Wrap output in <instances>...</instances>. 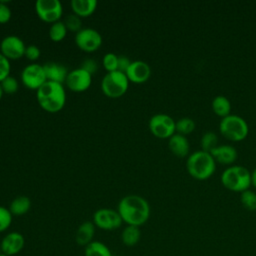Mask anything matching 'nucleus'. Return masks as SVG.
Returning <instances> with one entry per match:
<instances>
[{
	"label": "nucleus",
	"instance_id": "obj_1",
	"mask_svg": "<svg viewBox=\"0 0 256 256\" xmlns=\"http://www.w3.org/2000/svg\"><path fill=\"white\" fill-rule=\"evenodd\" d=\"M117 211L124 223L137 227L145 224L150 217V205L139 195L123 197L118 203Z\"/></svg>",
	"mask_w": 256,
	"mask_h": 256
},
{
	"label": "nucleus",
	"instance_id": "obj_2",
	"mask_svg": "<svg viewBox=\"0 0 256 256\" xmlns=\"http://www.w3.org/2000/svg\"><path fill=\"white\" fill-rule=\"evenodd\" d=\"M36 98L43 110L49 113H56L64 107L66 93L63 84L46 81L36 91Z\"/></svg>",
	"mask_w": 256,
	"mask_h": 256
},
{
	"label": "nucleus",
	"instance_id": "obj_3",
	"mask_svg": "<svg viewBox=\"0 0 256 256\" xmlns=\"http://www.w3.org/2000/svg\"><path fill=\"white\" fill-rule=\"evenodd\" d=\"M186 169L192 178L203 181L213 175L216 169V162L210 153L197 150L188 156Z\"/></svg>",
	"mask_w": 256,
	"mask_h": 256
},
{
	"label": "nucleus",
	"instance_id": "obj_4",
	"mask_svg": "<svg viewBox=\"0 0 256 256\" xmlns=\"http://www.w3.org/2000/svg\"><path fill=\"white\" fill-rule=\"evenodd\" d=\"M220 180L226 189L242 193L251 186V172L244 166L232 165L222 172Z\"/></svg>",
	"mask_w": 256,
	"mask_h": 256
},
{
	"label": "nucleus",
	"instance_id": "obj_5",
	"mask_svg": "<svg viewBox=\"0 0 256 256\" xmlns=\"http://www.w3.org/2000/svg\"><path fill=\"white\" fill-rule=\"evenodd\" d=\"M219 131L226 139L233 142H239L248 136L249 127L242 117L230 114L221 119L219 123Z\"/></svg>",
	"mask_w": 256,
	"mask_h": 256
},
{
	"label": "nucleus",
	"instance_id": "obj_6",
	"mask_svg": "<svg viewBox=\"0 0 256 256\" xmlns=\"http://www.w3.org/2000/svg\"><path fill=\"white\" fill-rule=\"evenodd\" d=\"M129 86V80L124 72H107L101 81V90L109 98H119L123 96Z\"/></svg>",
	"mask_w": 256,
	"mask_h": 256
},
{
	"label": "nucleus",
	"instance_id": "obj_7",
	"mask_svg": "<svg viewBox=\"0 0 256 256\" xmlns=\"http://www.w3.org/2000/svg\"><path fill=\"white\" fill-rule=\"evenodd\" d=\"M176 121L174 119L163 113L153 115L148 123L150 132L157 138L169 139L173 134L176 133L175 129Z\"/></svg>",
	"mask_w": 256,
	"mask_h": 256
},
{
	"label": "nucleus",
	"instance_id": "obj_8",
	"mask_svg": "<svg viewBox=\"0 0 256 256\" xmlns=\"http://www.w3.org/2000/svg\"><path fill=\"white\" fill-rule=\"evenodd\" d=\"M35 11L42 21L53 24L60 21L63 14V7L59 0H37Z\"/></svg>",
	"mask_w": 256,
	"mask_h": 256
},
{
	"label": "nucleus",
	"instance_id": "obj_9",
	"mask_svg": "<svg viewBox=\"0 0 256 256\" xmlns=\"http://www.w3.org/2000/svg\"><path fill=\"white\" fill-rule=\"evenodd\" d=\"M95 227L102 230L112 231L118 229L123 221L117 210L110 208H100L93 214V221Z\"/></svg>",
	"mask_w": 256,
	"mask_h": 256
},
{
	"label": "nucleus",
	"instance_id": "obj_10",
	"mask_svg": "<svg viewBox=\"0 0 256 256\" xmlns=\"http://www.w3.org/2000/svg\"><path fill=\"white\" fill-rule=\"evenodd\" d=\"M21 81L26 88L37 91L47 81L43 65L36 63L27 65L21 72Z\"/></svg>",
	"mask_w": 256,
	"mask_h": 256
},
{
	"label": "nucleus",
	"instance_id": "obj_11",
	"mask_svg": "<svg viewBox=\"0 0 256 256\" xmlns=\"http://www.w3.org/2000/svg\"><path fill=\"white\" fill-rule=\"evenodd\" d=\"M75 43L84 52H94L101 46L102 36L93 28H82L75 35Z\"/></svg>",
	"mask_w": 256,
	"mask_h": 256
},
{
	"label": "nucleus",
	"instance_id": "obj_12",
	"mask_svg": "<svg viewBox=\"0 0 256 256\" xmlns=\"http://www.w3.org/2000/svg\"><path fill=\"white\" fill-rule=\"evenodd\" d=\"M26 46L21 38L14 35L6 36L0 43V53L8 60H17L24 56Z\"/></svg>",
	"mask_w": 256,
	"mask_h": 256
},
{
	"label": "nucleus",
	"instance_id": "obj_13",
	"mask_svg": "<svg viewBox=\"0 0 256 256\" xmlns=\"http://www.w3.org/2000/svg\"><path fill=\"white\" fill-rule=\"evenodd\" d=\"M65 83L71 91L83 92L90 87L92 83V75L80 67L68 73Z\"/></svg>",
	"mask_w": 256,
	"mask_h": 256
},
{
	"label": "nucleus",
	"instance_id": "obj_14",
	"mask_svg": "<svg viewBox=\"0 0 256 256\" xmlns=\"http://www.w3.org/2000/svg\"><path fill=\"white\" fill-rule=\"evenodd\" d=\"M24 245H25V239L21 233L17 231L9 232L1 240V243H0L1 253L8 256L17 255L22 251V249L24 248Z\"/></svg>",
	"mask_w": 256,
	"mask_h": 256
},
{
	"label": "nucleus",
	"instance_id": "obj_15",
	"mask_svg": "<svg viewBox=\"0 0 256 256\" xmlns=\"http://www.w3.org/2000/svg\"><path fill=\"white\" fill-rule=\"evenodd\" d=\"M125 74L129 81L136 84H141L146 82L150 78L151 68L146 62L136 60L131 62Z\"/></svg>",
	"mask_w": 256,
	"mask_h": 256
},
{
	"label": "nucleus",
	"instance_id": "obj_16",
	"mask_svg": "<svg viewBox=\"0 0 256 256\" xmlns=\"http://www.w3.org/2000/svg\"><path fill=\"white\" fill-rule=\"evenodd\" d=\"M210 154L212 155L215 162L223 165H231L237 159V150L231 145H218L213 149Z\"/></svg>",
	"mask_w": 256,
	"mask_h": 256
},
{
	"label": "nucleus",
	"instance_id": "obj_17",
	"mask_svg": "<svg viewBox=\"0 0 256 256\" xmlns=\"http://www.w3.org/2000/svg\"><path fill=\"white\" fill-rule=\"evenodd\" d=\"M168 147L170 151L179 158H184L189 154L190 145L186 136L175 133L168 139Z\"/></svg>",
	"mask_w": 256,
	"mask_h": 256
},
{
	"label": "nucleus",
	"instance_id": "obj_18",
	"mask_svg": "<svg viewBox=\"0 0 256 256\" xmlns=\"http://www.w3.org/2000/svg\"><path fill=\"white\" fill-rule=\"evenodd\" d=\"M47 81L63 83L66 81L68 71L65 66L56 62H48L43 65Z\"/></svg>",
	"mask_w": 256,
	"mask_h": 256
},
{
	"label": "nucleus",
	"instance_id": "obj_19",
	"mask_svg": "<svg viewBox=\"0 0 256 256\" xmlns=\"http://www.w3.org/2000/svg\"><path fill=\"white\" fill-rule=\"evenodd\" d=\"M95 234V225L92 221L83 222L77 229L75 234V241L80 246H87L93 241Z\"/></svg>",
	"mask_w": 256,
	"mask_h": 256
},
{
	"label": "nucleus",
	"instance_id": "obj_20",
	"mask_svg": "<svg viewBox=\"0 0 256 256\" xmlns=\"http://www.w3.org/2000/svg\"><path fill=\"white\" fill-rule=\"evenodd\" d=\"M70 4L75 15L85 18L93 14L98 3L96 0H72Z\"/></svg>",
	"mask_w": 256,
	"mask_h": 256
},
{
	"label": "nucleus",
	"instance_id": "obj_21",
	"mask_svg": "<svg viewBox=\"0 0 256 256\" xmlns=\"http://www.w3.org/2000/svg\"><path fill=\"white\" fill-rule=\"evenodd\" d=\"M211 107L213 112L221 118H224L231 114V102L227 97L223 95H218L214 97L211 103Z\"/></svg>",
	"mask_w": 256,
	"mask_h": 256
},
{
	"label": "nucleus",
	"instance_id": "obj_22",
	"mask_svg": "<svg viewBox=\"0 0 256 256\" xmlns=\"http://www.w3.org/2000/svg\"><path fill=\"white\" fill-rule=\"evenodd\" d=\"M31 207V201L27 196H18L12 200L9 211L14 216H22L26 214Z\"/></svg>",
	"mask_w": 256,
	"mask_h": 256
},
{
	"label": "nucleus",
	"instance_id": "obj_23",
	"mask_svg": "<svg viewBox=\"0 0 256 256\" xmlns=\"http://www.w3.org/2000/svg\"><path fill=\"white\" fill-rule=\"evenodd\" d=\"M141 238V231L140 228L137 226H132V225H127L121 233V240L122 243L125 246L132 247L135 246Z\"/></svg>",
	"mask_w": 256,
	"mask_h": 256
},
{
	"label": "nucleus",
	"instance_id": "obj_24",
	"mask_svg": "<svg viewBox=\"0 0 256 256\" xmlns=\"http://www.w3.org/2000/svg\"><path fill=\"white\" fill-rule=\"evenodd\" d=\"M84 256H112L109 247L101 241H92L85 246Z\"/></svg>",
	"mask_w": 256,
	"mask_h": 256
},
{
	"label": "nucleus",
	"instance_id": "obj_25",
	"mask_svg": "<svg viewBox=\"0 0 256 256\" xmlns=\"http://www.w3.org/2000/svg\"><path fill=\"white\" fill-rule=\"evenodd\" d=\"M67 31L68 29L65 23L62 21H57L50 26L49 37L53 42H60L66 37Z\"/></svg>",
	"mask_w": 256,
	"mask_h": 256
},
{
	"label": "nucleus",
	"instance_id": "obj_26",
	"mask_svg": "<svg viewBox=\"0 0 256 256\" xmlns=\"http://www.w3.org/2000/svg\"><path fill=\"white\" fill-rule=\"evenodd\" d=\"M201 144V150L210 153L213 149H215L218 146V137L216 133L213 131H207L205 132L200 140Z\"/></svg>",
	"mask_w": 256,
	"mask_h": 256
},
{
	"label": "nucleus",
	"instance_id": "obj_27",
	"mask_svg": "<svg viewBox=\"0 0 256 256\" xmlns=\"http://www.w3.org/2000/svg\"><path fill=\"white\" fill-rule=\"evenodd\" d=\"M195 126L196 124L192 118H189V117L180 118L176 121V124H175L176 133L184 136L188 135L194 131Z\"/></svg>",
	"mask_w": 256,
	"mask_h": 256
},
{
	"label": "nucleus",
	"instance_id": "obj_28",
	"mask_svg": "<svg viewBox=\"0 0 256 256\" xmlns=\"http://www.w3.org/2000/svg\"><path fill=\"white\" fill-rule=\"evenodd\" d=\"M242 206L248 211L256 210V193L250 189L245 190L240 195Z\"/></svg>",
	"mask_w": 256,
	"mask_h": 256
},
{
	"label": "nucleus",
	"instance_id": "obj_29",
	"mask_svg": "<svg viewBox=\"0 0 256 256\" xmlns=\"http://www.w3.org/2000/svg\"><path fill=\"white\" fill-rule=\"evenodd\" d=\"M13 215L8 208L0 206V233L6 231L12 223Z\"/></svg>",
	"mask_w": 256,
	"mask_h": 256
},
{
	"label": "nucleus",
	"instance_id": "obj_30",
	"mask_svg": "<svg viewBox=\"0 0 256 256\" xmlns=\"http://www.w3.org/2000/svg\"><path fill=\"white\" fill-rule=\"evenodd\" d=\"M0 84L3 89V92L7 93V94H13V93L17 92V90L19 88V83H18L17 79L10 75L8 77H6Z\"/></svg>",
	"mask_w": 256,
	"mask_h": 256
},
{
	"label": "nucleus",
	"instance_id": "obj_31",
	"mask_svg": "<svg viewBox=\"0 0 256 256\" xmlns=\"http://www.w3.org/2000/svg\"><path fill=\"white\" fill-rule=\"evenodd\" d=\"M64 23H65L67 29H68L69 31H71V32H76V33H77L78 31H80V30L82 29V28H81V26H82V21H81L80 17L77 16V15H75L74 13H73V14H69V15L66 17Z\"/></svg>",
	"mask_w": 256,
	"mask_h": 256
},
{
	"label": "nucleus",
	"instance_id": "obj_32",
	"mask_svg": "<svg viewBox=\"0 0 256 256\" xmlns=\"http://www.w3.org/2000/svg\"><path fill=\"white\" fill-rule=\"evenodd\" d=\"M102 63L107 72L116 71L118 68V56L114 53H107L104 55Z\"/></svg>",
	"mask_w": 256,
	"mask_h": 256
},
{
	"label": "nucleus",
	"instance_id": "obj_33",
	"mask_svg": "<svg viewBox=\"0 0 256 256\" xmlns=\"http://www.w3.org/2000/svg\"><path fill=\"white\" fill-rule=\"evenodd\" d=\"M11 70L10 61L0 53V83L9 76Z\"/></svg>",
	"mask_w": 256,
	"mask_h": 256
},
{
	"label": "nucleus",
	"instance_id": "obj_34",
	"mask_svg": "<svg viewBox=\"0 0 256 256\" xmlns=\"http://www.w3.org/2000/svg\"><path fill=\"white\" fill-rule=\"evenodd\" d=\"M12 16L11 9L4 2L0 1V24L7 23Z\"/></svg>",
	"mask_w": 256,
	"mask_h": 256
},
{
	"label": "nucleus",
	"instance_id": "obj_35",
	"mask_svg": "<svg viewBox=\"0 0 256 256\" xmlns=\"http://www.w3.org/2000/svg\"><path fill=\"white\" fill-rule=\"evenodd\" d=\"M24 56H25L28 60H31V61L37 60V59L39 58V56H40V49H39L36 45H29V46H26Z\"/></svg>",
	"mask_w": 256,
	"mask_h": 256
},
{
	"label": "nucleus",
	"instance_id": "obj_36",
	"mask_svg": "<svg viewBox=\"0 0 256 256\" xmlns=\"http://www.w3.org/2000/svg\"><path fill=\"white\" fill-rule=\"evenodd\" d=\"M81 68L84 69L85 71H87L88 73H90L92 75V74H94L97 71L98 65H97V62L95 60H93V59H85L82 62Z\"/></svg>",
	"mask_w": 256,
	"mask_h": 256
},
{
	"label": "nucleus",
	"instance_id": "obj_37",
	"mask_svg": "<svg viewBox=\"0 0 256 256\" xmlns=\"http://www.w3.org/2000/svg\"><path fill=\"white\" fill-rule=\"evenodd\" d=\"M130 64H131V61L129 60L128 57L123 56V55L118 56V68H117L118 71L126 73V71L129 68Z\"/></svg>",
	"mask_w": 256,
	"mask_h": 256
},
{
	"label": "nucleus",
	"instance_id": "obj_38",
	"mask_svg": "<svg viewBox=\"0 0 256 256\" xmlns=\"http://www.w3.org/2000/svg\"><path fill=\"white\" fill-rule=\"evenodd\" d=\"M251 185L256 188V168L251 172Z\"/></svg>",
	"mask_w": 256,
	"mask_h": 256
},
{
	"label": "nucleus",
	"instance_id": "obj_39",
	"mask_svg": "<svg viewBox=\"0 0 256 256\" xmlns=\"http://www.w3.org/2000/svg\"><path fill=\"white\" fill-rule=\"evenodd\" d=\"M3 89H2V87H1V84H0V100H1V98H2V96H3Z\"/></svg>",
	"mask_w": 256,
	"mask_h": 256
},
{
	"label": "nucleus",
	"instance_id": "obj_40",
	"mask_svg": "<svg viewBox=\"0 0 256 256\" xmlns=\"http://www.w3.org/2000/svg\"><path fill=\"white\" fill-rule=\"evenodd\" d=\"M0 256H8V255H5V254H3V253H0Z\"/></svg>",
	"mask_w": 256,
	"mask_h": 256
}]
</instances>
